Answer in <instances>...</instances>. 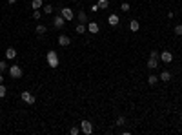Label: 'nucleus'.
I'll return each instance as SVG.
<instances>
[{"mask_svg":"<svg viewBox=\"0 0 182 135\" xmlns=\"http://www.w3.org/2000/svg\"><path fill=\"white\" fill-rule=\"evenodd\" d=\"M46 58H48V64H49V68H53V70H55V68L60 64V58H58V53L55 51V50H51V51H48V57H46Z\"/></svg>","mask_w":182,"mask_h":135,"instance_id":"nucleus-1","label":"nucleus"},{"mask_svg":"<svg viewBox=\"0 0 182 135\" xmlns=\"http://www.w3.org/2000/svg\"><path fill=\"white\" fill-rule=\"evenodd\" d=\"M22 68L18 66V64H13V66H9V75H11V79H20L22 77Z\"/></svg>","mask_w":182,"mask_h":135,"instance_id":"nucleus-2","label":"nucleus"},{"mask_svg":"<svg viewBox=\"0 0 182 135\" xmlns=\"http://www.w3.org/2000/svg\"><path fill=\"white\" fill-rule=\"evenodd\" d=\"M80 131L86 133V135H91L93 133V124H91L89 121H82L80 122Z\"/></svg>","mask_w":182,"mask_h":135,"instance_id":"nucleus-3","label":"nucleus"},{"mask_svg":"<svg viewBox=\"0 0 182 135\" xmlns=\"http://www.w3.org/2000/svg\"><path fill=\"white\" fill-rule=\"evenodd\" d=\"M60 15H62L66 20H73V18H75V13H73L71 8H60Z\"/></svg>","mask_w":182,"mask_h":135,"instance_id":"nucleus-4","label":"nucleus"},{"mask_svg":"<svg viewBox=\"0 0 182 135\" xmlns=\"http://www.w3.org/2000/svg\"><path fill=\"white\" fill-rule=\"evenodd\" d=\"M20 97H22V100H24L26 104H35V95L31 92H22Z\"/></svg>","mask_w":182,"mask_h":135,"instance_id":"nucleus-5","label":"nucleus"},{"mask_svg":"<svg viewBox=\"0 0 182 135\" xmlns=\"http://www.w3.org/2000/svg\"><path fill=\"white\" fill-rule=\"evenodd\" d=\"M57 42H58V46H62V48H66V46H69L71 44V38L67 37V35H58V38H57Z\"/></svg>","mask_w":182,"mask_h":135,"instance_id":"nucleus-6","label":"nucleus"},{"mask_svg":"<svg viewBox=\"0 0 182 135\" xmlns=\"http://www.w3.org/2000/svg\"><path fill=\"white\" fill-rule=\"evenodd\" d=\"M64 24H66V18H64V16H62V15L58 13V15H57V16L53 18V26H55L57 29H60V28H62Z\"/></svg>","mask_w":182,"mask_h":135,"instance_id":"nucleus-7","label":"nucleus"},{"mask_svg":"<svg viewBox=\"0 0 182 135\" xmlns=\"http://www.w3.org/2000/svg\"><path fill=\"white\" fill-rule=\"evenodd\" d=\"M158 58H160L162 62H166V64H169V62L173 60V53H171V51H168V50H164V51L160 53V57H158Z\"/></svg>","mask_w":182,"mask_h":135,"instance_id":"nucleus-8","label":"nucleus"},{"mask_svg":"<svg viewBox=\"0 0 182 135\" xmlns=\"http://www.w3.org/2000/svg\"><path fill=\"white\" fill-rule=\"evenodd\" d=\"M119 22H120V18H119L117 13H111V15L107 16V24H109V26H119Z\"/></svg>","mask_w":182,"mask_h":135,"instance_id":"nucleus-9","label":"nucleus"},{"mask_svg":"<svg viewBox=\"0 0 182 135\" xmlns=\"http://www.w3.org/2000/svg\"><path fill=\"white\" fill-rule=\"evenodd\" d=\"M87 31H89L91 35H97V33L100 31V26L97 24V22H89V24H87Z\"/></svg>","mask_w":182,"mask_h":135,"instance_id":"nucleus-10","label":"nucleus"},{"mask_svg":"<svg viewBox=\"0 0 182 135\" xmlns=\"http://www.w3.org/2000/svg\"><path fill=\"white\" fill-rule=\"evenodd\" d=\"M129 29L133 31V33H136L140 29V22L139 20H129Z\"/></svg>","mask_w":182,"mask_h":135,"instance_id":"nucleus-11","label":"nucleus"},{"mask_svg":"<svg viewBox=\"0 0 182 135\" xmlns=\"http://www.w3.org/2000/svg\"><path fill=\"white\" fill-rule=\"evenodd\" d=\"M15 57H16V50H15V48H7V50H6V58H7V60H13Z\"/></svg>","mask_w":182,"mask_h":135,"instance_id":"nucleus-12","label":"nucleus"},{"mask_svg":"<svg viewBox=\"0 0 182 135\" xmlns=\"http://www.w3.org/2000/svg\"><path fill=\"white\" fill-rule=\"evenodd\" d=\"M148 68H149V70H155V68H158V58H151V57H149Z\"/></svg>","mask_w":182,"mask_h":135,"instance_id":"nucleus-13","label":"nucleus"},{"mask_svg":"<svg viewBox=\"0 0 182 135\" xmlns=\"http://www.w3.org/2000/svg\"><path fill=\"white\" fill-rule=\"evenodd\" d=\"M97 6H98V9H107L109 8V0H97Z\"/></svg>","mask_w":182,"mask_h":135,"instance_id":"nucleus-14","label":"nucleus"},{"mask_svg":"<svg viewBox=\"0 0 182 135\" xmlns=\"http://www.w3.org/2000/svg\"><path fill=\"white\" fill-rule=\"evenodd\" d=\"M169 79H171V73H169V71H162L160 77H158V80H164V82H168Z\"/></svg>","mask_w":182,"mask_h":135,"instance_id":"nucleus-15","label":"nucleus"},{"mask_svg":"<svg viewBox=\"0 0 182 135\" xmlns=\"http://www.w3.org/2000/svg\"><path fill=\"white\" fill-rule=\"evenodd\" d=\"M77 18H78V22H82V24H86V22H87V15H86V11H80Z\"/></svg>","mask_w":182,"mask_h":135,"instance_id":"nucleus-16","label":"nucleus"},{"mask_svg":"<svg viewBox=\"0 0 182 135\" xmlns=\"http://www.w3.org/2000/svg\"><path fill=\"white\" fill-rule=\"evenodd\" d=\"M46 31H48V28L42 26V24H38V26H37V29H35V33H37V35H44Z\"/></svg>","mask_w":182,"mask_h":135,"instance_id":"nucleus-17","label":"nucleus"},{"mask_svg":"<svg viewBox=\"0 0 182 135\" xmlns=\"http://www.w3.org/2000/svg\"><path fill=\"white\" fill-rule=\"evenodd\" d=\"M157 82H158V77H157V75H149V77H148V84H149V86H155Z\"/></svg>","mask_w":182,"mask_h":135,"instance_id":"nucleus-18","label":"nucleus"},{"mask_svg":"<svg viewBox=\"0 0 182 135\" xmlns=\"http://www.w3.org/2000/svg\"><path fill=\"white\" fill-rule=\"evenodd\" d=\"M42 6H44L42 0H33V2H31V8H33V9H40Z\"/></svg>","mask_w":182,"mask_h":135,"instance_id":"nucleus-19","label":"nucleus"},{"mask_svg":"<svg viewBox=\"0 0 182 135\" xmlns=\"http://www.w3.org/2000/svg\"><path fill=\"white\" fill-rule=\"evenodd\" d=\"M86 29H87V28H86V26L82 24V22H78V24H77V33H78V35L86 33Z\"/></svg>","mask_w":182,"mask_h":135,"instance_id":"nucleus-20","label":"nucleus"},{"mask_svg":"<svg viewBox=\"0 0 182 135\" xmlns=\"http://www.w3.org/2000/svg\"><path fill=\"white\" fill-rule=\"evenodd\" d=\"M42 9H44V13H46V15H51V13H53V6H49V4H44V6H42Z\"/></svg>","mask_w":182,"mask_h":135,"instance_id":"nucleus-21","label":"nucleus"},{"mask_svg":"<svg viewBox=\"0 0 182 135\" xmlns=\"http://www.w3.org/2000/svg\"><path fill=\"white\" fill-rule=\"evenodd\" d=\"M6 93H7L6 86H4V84H0V99H2V97H6Z\"/></svg>","mask_w":182,"mask_h":135,"instance_id":"nucleus-22","label":"nucleus"},{"mask_svg":"<svg viewBox=\"0 0 182 135\" xmlns=\"http://www.w3.org/2000/svg\"><path fill=\"white\" fill-rule=\"evenodd\" d=\"M40 16H42L40 9H33V18H35V20H40Z\"/></svg>","mask_w":182,"mask_h":135,"instance_id":"nucleus-23","label":"nucleus"},{"mask_svg":"<svg viewBox=\"0 0 182 135\" xmlns=\"http://www.w3.org/2000/svg\"><path fill=\"white\" fill-rule=\"evenodd\" d=\"M120 9H122V11H124V13H128V11H129V9H131V6H129V4H128V2H124V4H122V6H120Z\"/></svg>","mask_w":182,"mask_h":135,"instance_id":"nucleus-24","label":"nucleus"},{"mask_svg":"<svg viewBox=\"0 0 182 135\" xmlns=\"http://www.w3.org/2000/svg\"><path fill=\"white\" fill-rule=\"evenodd\" d=\"M69 133H71V135H78V133H80V128H78V126H73V128L69 130Z\"/></svg>","mask_w":182,"mask_h":135,"instance_id":"nucleus-25","label":"nucleus"},{"mask_svg":"<svg viewBox=\"0 0 182 135\" xmlns=\"http://www.w3.org/2000/svg\"><path fill=\"white\" fill-rule=\"evenodd\" d=\"M126 124V117H119L117 119V126H124Z\"/></svg>","mask_w":182,"mask_h":135,"instance_id":"nucleus-26","label":"nucleus"},{"mask_svg":"<svg viewBox=\"0 0 182 135\" xmlns=\"http://www.w3.org/2000/svg\"><path fill=\"white\" fill-rule=\"evenodd\" d=\"M175 35H182V24H177L175 26Z\"/></svg>","mask_w":182,"mask_h":135,"instance_id":"nucleus-27","label":"nucleus"},{"mask_svg":"<svg viewBox=\"0 0 182 135\" xmlns=\"http://www.w3.org/2000/svg\"><path fill=\"white\" fill-rule=\"evenodd\" d=\"M6 68H7V64H6L4 60H0V73H4V71H6Z\"/></svg>","mask_w":182,"mask_h":135,"instance_id":"nucleus-28","label":"nucleus"},{"mask_svg":"<svg viewBox=\"0 0 182 135\" xmlns=\"http://www.w3.org/2000/svg\"><path fill=\"white\" fill-rule=\"evenodd\" d=\"M149 57H151V58H158V57H160V53H158V51H155V50H153V51L149 53Z\"/></svg>","mask_w":182,"mask_h":135,"instance_id":"nucleus-29","label":"nucleus"},{"mask_svg":"<svg viewBox=\"0 0 182 135\" xmlns=\"http://www.w3.org/2000/svg\"><path fill=\"white\" fill-rule=\"evenodd\" d=\"M97 11H98V6H97V4L91 6V13H97Z\"/></svg>","mask_w":182,"mask_h":135,"instance_id":"nucleus-30","label":"nucleus"},{"mask_svg":"<svg viewBox=\"0 0 182 135\" xmlns=\"http://www.w3.org/2000/svg\"><path fill=\"white\" fill-rule=\"evenodd\" d=\"M0 84H4V75L0 73Z\"/></svg>","mask_w":182,"mask_h":135,"instance_id":"nucleus-31","label":"nucleus"},{"mask_svg":"<svg viewBox=\"0 0 182 135\" xmlns=\"http://www.w3.org/2000/svg\"><path fill=\"white\" fill-rule=\"evenodd\" d=\"M7 2H9V4H15V2H16V0H7Z\"/></svg>","mask_w":182,"mask_h":135,"instance_id":"nucleus-32","label":"nucleus"},{"mask_svg":"<svg viewBox=\"0 0 182 135\" xmlns=\"http://www.w3.org/2000/svg\"><path fill=\"white\" fill-rule=\"evenodd\" d=\"M180 122H182V111H180Z\"/></svg>","mask_w":182,"mask_h":135,"instance_id":"nucleus-33","label":"nucleus"}]
</instances>
